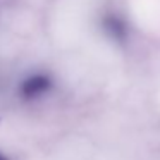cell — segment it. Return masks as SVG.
Listing matches in <instances>:
<instances>
[{
	"mask_svg": "<svg viewBox=\"0 0 160 160\" xmlns=\"http://www.w3.org/2000/svg\"><path fill=\"white\" fill-rule=\"evenodd\" d=\"M52 86H53V81L48 74L35 72L21 81V84H19V97L26 102L36 100V98L43 97L45 93H48L52 90Z\"/></svg>",
	"mask_w": 160,
	"mask_h": 160,
	"instance_id": "cell-1",
	"label": "cell"
},
{
	"mask_svg": "<svg viewBox=\"0 0 160 160\" xmlns=\"http://www.w3.org/2000/svg\"><path fill=\"white\" fill-rule=\"evenodd\" d=\"M103 28L115 42H124L126 36H128V26H126L124 19L115 14H108L103 19Z\"/></svg>",
	"mask_w": 160,
	"mask_h": 160,
	"instance_id": "cell-2",
	"label": "cell"
},
{
	"mask_svg": "<svg viewBox=\"0 0 160 160\" xmlns=\"http://www.w3.org/2000/svg\"><path fill=\"white\" fill-rule=\"evenodd\" d=\"M0 160H9V158H7V157H5L2 152H0Z\"/></svg>",
	"mask_w": 160,
	"mask_h": 160,
	"instance_id": "cell-3",
	"label": "cell"
}]
</instances>
